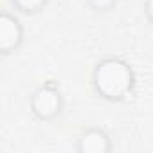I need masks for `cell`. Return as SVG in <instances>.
<instances>
[{"instance_id":"obj_3","label":"cell","mask_w":153,"mask_h":153,"mask_svg":"<svg viewBox=\"0 0 153 153\" xmlns=\"http://www.w3.org/2000/svg\"><path fill=\"white\" fill-rule=\"evenodd\" d=\"M24 42V25L22 22L4 11L2 15H0V51H2L4 56H9L13 52H16L20 49Z\"/></svg>"},{"instance_id":"obj_1","label":"cell","mask_w":153,"mask_h":153,"mask_svg":"<svg viewBox=\"0 0 153 153\" xmlns=\"http://www.w3.org/2000/svg\"><path fill=\"white\" fill-rule=\"evenodd\" d=\"M135 72L123 58H105L96 63L92 70L94 92L110 103L126 101L135 88Z\"/></svg>"},{"instance_id":"obj_4","label":"cell","mask_w":153,"mask_h":153,"mask_svg":"<svg viewBox=\"0 0 153 153\" xmlns=\"http://www.w3.org/2000/svg\"><path fill=\"white\" fill-rule=\"evenodd\" d=\"M78 153H110L112 151V139L101 128H87L76 144Z\"/></svg>"},{"instance_id":"obj_5","label":"cell","mask_w":153,"mask_h":153,"mask_svg":"<svg viewBox=\"0 0 153 153\" xmlns=\"http://www.w3.org/2000/svg\"><path fill=\"white\" fill-rule=\"evenodd\" d=\"M9 2L22 15H36L47 6L49 0H9Z\"/></svg>"},{"instance_id":"obj_6","label":"cell","mask_w":153,"mask_h":153,"mask_svg":"<svg viewBox=\"0 0 153 153\" xmlns=\"http://www.w3.org/2000/svg\"><path fill=\"white\" fill-rule=\"evenodd\" d=\"M87 4L90 6V9H94L97 13H108L115 7L117 0H87Z\"/></svg>"},{"instance_id":"obj_7","label":"cell","mask_w":153,"mask_h":153,"mask_svg":"<svg viewBox=\"0 0 153 153\" xmlns=\"http://www.w3.org/2000/svg\"><path fill=\"white\" fill-rule=\"evenodd\" d=\"M144 15L146 20L153 25V0H144Z\"/></svg>"},{"instance_id":"obj_2","label":"cell","mask_w":153,"mask_h":153,"mask_svg":"<svg viewBox=\"0 0 153 153\" xmlns=\"http://www.w3.org/2000/svg\"><path fill=\"white\" fill-rule=\"evenodd\" d=\"M63 106L65 99L56 81H47L40 85L29 97L31 114L38 121H54L56 117L61 115Z\"/></svg>"}]
</instances>
